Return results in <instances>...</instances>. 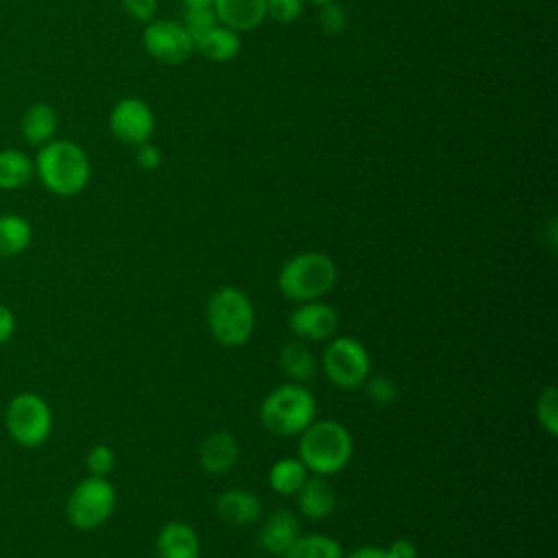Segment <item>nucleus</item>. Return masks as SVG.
Instances as JSON below:
<instances>
[{
    "label": "nucleus",
    "mask_w": 558,
    "mask_h": 558,
    "mask_svg": "<svg viewBox=\"0 0 558 558\" xmlns=\"http://www.w3.org/2000/svg\"><path fill=\"white\" fill-rule=\"evenodd\" d=\"M33 166L41 185L61 198L81 194L92 179L89 155L81 144L72 140L54 137L39 146Z\"/></svg>",
    "instance_id": "obj_1"
},
{
    "label": "nucleus",
    "mask_w": 558,
    "mask_h": 558,
    "mask_svg": "<svg viewBox=\"0 0 558 558\" xmlns=\"http://www.w3.org/2000/svg\"><path fill=\"white\" fill-rule=\"evenodd\" d=\"M353 456V438L349 429L333 418L312 421L299 434V460L314 475H336L340 473Z\"/></svg>",
    "instance_id": "obj_2"
},
{
    "label": "nucleus",
    "mask_w": 558,
    "mask_h": 558,
    "mask_svg": "<svg viewBox=\"0 0 558 558\" xmlns=\"http://www.w3.org/2000/svg\"><path fill=\"white\" fill-rule=\"evenodd\" d=\"M205 320L214 340L227 349L242 347L251 340L255 329V310L251 299L233 288H218L205 307Z\"/></svg>",
    "instance_id": "obj_3"
},
{
    "label": "nucleus",
    "mask_w": 558,
    "mask_h": 558,
    "mask_svg": "<svg viewBox=\"0 0 558 558\" xmlns=\"http://www.w3.org/2000/svg\"><path fill=\"white\" fill-rule=\"evenodd\" d=\"M316 418L314 395L296 381L275 386L259 405V421L266 432L290 438L299 436Z\"/></svg>",
    "instance_id": "obj_4"
},
{
    "label": "nucleus",
    "mask_w": 558,
    "mask_h": 558,
    "mask_svg": "<svg viewBox=\"0 0 558 558\" xmlns=\"http://www.w3.org/2000/svg\"><path fill=\"white\" fill-rule=\"evenodd\" d=\"M338 279L336 262L318 251H305L290 257L277 275L279 292L296 303L318 301L325 296Z\"/></svg>",
    "instance_id": "obj_5"
},
{
    "label": "nucleus",
    "mask_w": 558,
    "mask_h": 558,
    "mask_svg": "<svg viewBox=\"0 0 558 558\" xmlns=\"http://www.w3.org/2000/svg\"><path fill=\"white\" fill-rule=\"evenodd\" d=\"M4 427L17 445L35 449L50 438L52 410L37 392H17L4 410Z\"/></svg>",
    "instance_id": "obj_6"
},
{
    "label": "nucleus",
    "mask_w": 558,
    "mask_h": 558,
    "mask_svg": "<svg viewBox=\"0 0 558 558\" xmlns=\"http://www.w3.org/2000/svg\"><path fill=\"white\" fill-rule=\"evenodd\" d=\"M116 508V488L107 477L87 475L68 495L65 517L76 530L100 527Z\"/></svg>",
    "instance_id": "obj_7"
},
{
    "label": "nucleus",
    "mask_w": 558,
    "mask_h": 558,
    "mask_svg": "<svg viewBox=\"0 0 558 558\" xmlns=\"http://www.w3.org/2000/svg\"><path fill=\"white\" fill-rule=\"evenodd\" d=\"M323 373L325 377L342 390L360 388L371 375V355L366 347L349 336H333L327 340L323 351Z\"/></svg>",
    "instance_id": "obj_8"
},
{
    "label": "nucleus",
    "mask_w": 558,
    "mask_h": 558,
    "mask_svg": "<svg viewBox=\"0 0 558 558\" xmlns=\"http://www.w3.org/2000/svg\"><path fill=\"white\" fill-rule=\"evenodd\" d=\"M142 44L148 57L163 65H181L196 52L194 39L190 37L185 26L170 17L150 20L144 26Z\"/></svg>",
    "instance_id": "obj_9"
},
{
    "label": "nucleus",
    "mask_w": 558,
    "mask_h": 558,
    "mask_svg": "<svg viewBox=\"0 0 558 558\" xmlns=\"http://www.w3.org/2000/svg\"><path fill=\"white\" fill-rule=\"evenodd\" d=\"M111 135L126 146H140L153 137L155 113L150 105L137 96L120 98L109 111Z\"/></svg>",
    "instance_id": "obj_10"
},
{
    "label": "nucleus",
    "mask_w": 558,
    "mask_h": 558,
    "mask_svg": "<svg viewBox=\"0 0 558 558\" xmlns=\"http://www.w3.org/2000/svg\"><path fill=\"white\" fill-rule=\"evenodd\" d=\"M290 331L299 340H310V342H327L329 338L336 336L338 329V314L331 305L318 301H305L299 303L288 318Z\"/></svg>",
    "instance_id": "obj_11"
},
{
    "label": "nucleus",
    "mask_w": 558,
    "mask_h": 558,
    "mask_svg": "<svg viewBox=\"0 0 558 558\" xmlns=\"http://www.w3.org/2000/svg\"><path fill=\"white\" fill-rule=\"evenodd\" d=\"M301 523L296 514L288 508H279L266 517L257 534L259 547L270 556H283L288 547L299 538Z\"/></svg>",
    "instance_id": "obj_12"
},
{
    "label": "nucleus",
    "mask_w": 558,
    "mask_h": 558,
    "mask_svg": "<svg viewBox=\"0 0 558 558\" xmlns=\"http://www.w3.org/2000/svg\"><path fill=\"white\" fill-rule=\"evenodd\" d=\"M157 558H198L201 543L194 527L185 521H168L155 538Z\"/></svg>",
    "instance_id": "obj_13"
},
{
    "label": "nucleus",
    "mask_w": 558,
    "mask_h": 558,
    "mask_svg": "<svg viewBox=\"0 0 558 558\" xmlns=\"http://www.w3.org/2000/svg\"><path fill=\"white\" fill-rule=\"evenodd\" d=\"M296 508L305 519L323 521L336 510V490L323 475H307L303 486L296 490Z\"/></svg>",
    "instance_id": "obj_14"
},
{
    "label": "nucleus",
    "mask_w": 558,
    "mask_h": 558,
    "mask_svg": "<svg viewBox=\"0 0 558 558\" xmlns=\"http://www.w3.org/2000/svg\"><path fill=\"white\" fill-rule=\"evenodd\" d=\"M218 22L235 33L255 31L266 20V0H214Z\"/></svg>",
    "instance_id": "obj_15"
},
{
    "label": "nucleus",
    "mask_w": 558,
    "mask_h": 558,
    "mask_svg": "<svg viewBox=\"0 0 558 558\" xmlns=\"http://www.w3.org/2000/svg\"><path fill=\"white\" fill-rule=\"evenodd\" d=\"M216 514L229 525H251L262 517V501L246 488H227L216 499Z\"/></svg>",
    "instance_id": "obj_16"
},
{
    "label": "nucleus",
    "mask_w": 558,
    "mask_h": 558,
    "mask_svg": "<svg viewBox=\"0 0 558 558\" xmlns=\"http://www.w3.org/2000/svg\"><path fill=\"white\" fill-rule=\"evenodd\" d=\"M240 447L238 440L229 432H211L203 438L198 447V462L205 473L220 475L233 469L238 462Z\"/></svg>",
    "instance_id": "obj_17"
},
{
    "label": "nucleus",
    "mask_w": 558,
    "mask_h": 558,
    "mask_svg": "<svg viewBox=\"0 0 558 558\" xmlns=\"http://www.w3.org/2000/svg\"><path fill=\"white\" fill-rule=\"evenodd\" d=\"M57 129H59V116L48 102L31 105L20 118V133L24 142L37 148L54 140Z\"/></svg>",
    "instance_id": "obj_18"
},
{
    "label": "nucleus",
    "mask_w": 558,
    "mask_h": 558,
    "mask_svg": "<svg viewBox=\"0 0 558 558\" xmlns=\"http://www.w3.org/2000/svg\"><path fill=\"white\" fill-rule=\"evenodd\" d=\"M240 48H242L240 33L222 26L220 22L209 33H205L201 39L194 41V50L198 54H203L205 59L216 61V63H225V61L235 59Z\"/></svg>",
    "instance_id": "obj_19"
},
{
    "label": "nucleus",
    "mask_w": 558,
    "mask_h": 558,
    "mask_svg": "<svg viewBox=\"0 0 558 558\" xmlns=\"http://www.w3.org/2000/svg\"><path fill=\"white\" fill-rule=\"evenodd\" d=\"M35 177L33 159L20 148L0 150V190L15 192L31 183Z\"/></svg>",
    "instance_id": "obj_20"
},
{
    "label": "nucleus",
    "mask_w": 558,
    "mask_h": 558,
    "mask_svg": "<svg viewBox=\"0 0 558 558\" xmlns=\"http://www.w3.org/2000/svg\"><path fill=\"white\" fill-rule=\"evenodd\" d=\"M279 366L290 381L305 384L316 375V360L303 340H288L279 351Z\"/></svg>",
    "instance_id": "obj_21"
},
{
    "label": "nucleus",
    "mask_w": 558,
    "mask_h": 558,
    "mask_svg": "<svg viewBox=\"0 0 558 558\" xmlns=\"http://www.w3.org/2000/svg\"><path fill=\"white\" fill-rule=\"evenodd\" d=\"M33 240L31 222L20 214H0V257H15Z\"/></svg>",
    "instance_id": "obj_22"
},
{
    "label": "nucleus",
    "mask_w": 558,
    "mask_h": 558,
    "mask_svg": "<svg viewBox=\"0 0 558 558\" xmlns=\"http://www.w3.org/2000/svg\"><path fill=\"white\" fill-rule=\"evenodd\" d=\"M307 475H310V471L303 466V462L299 458L288 456V458H279L270 466L268 484L275 493H279L283 497H292L303 486Z\"/></svg>",
    "instance_id": "obj_23"
},
{
    "label": "nucleus",
    "mask_w": 558,
    "mask_h": 558,
    "mask_svg": "<svg viewBox=\"0 0 558 558\" xmlns=\"http://www.w3.org/2000/svg\"><path fill=\"white\" fill-rule=\"evenodd\" d=\"M342 545L327 534H299L281 558H342Z\"/></svg>",
    "instance_id": "obj_24"
},
{
    "label": "nucleus",
    "mask_w": 558,
    "mask_h": 558,
    "mask_svg": "<svg viewBox=\"0 0 558 558\" xmlns=\"http://www.w3.org/2000/svg\"><path fill=\"white\" fill-rule=\"evenodd\" d=\"M536 421L551 438L558 436V399L556 386H545L536 399Z\"/></svg>",
    "instance_id": "obj_25"
},
{
    "label": "nucleus",
    "mask_w": 558,
    "mask_h": 558,
    "mask_svg": "<svg viewBox=\"0 0 558 558\" xmlns=\"http://www.w3.org/2000/svg\"><path fill=\"white\" fill-rule=\"evenodd\" d=\"M181 24L190 33V37L196 41L218 24V17L214 9H185Z\"/></svg>",
    "instance_id": "obj_26"
},
{
    "label": "nucleus",
    "mask_w": 558,
    "mask_h": 558,
    "mask_svg": "<svg viewBox=\"0 0 558 558\" xmlns=\"http://www.w3.org/2000/svg\"><path fill=\"white\" fill-rule=\"evenodd\" d=\"M85 466L89 475L107 477L116 466V453L109 445H94L85 456Z\"/></svg>",
    "instance_id": "obj_27"
},
{
    "label": "nucleus",
    "mask_w": 558,
    "mask_h": 558,
    "mask_svg": "<svg viewBox=\"0 0 558 558\" xmlns=\"http://www.w3.org/2000/svg\"><path fill=\"white\" fill-rule=\"evenodd\" d=\"M305 0H266V17L279 24H292L301 17Z\"/></svg>",
    "instance_id": "obj_28"
},
{
    "label": "nucleus",
    "mask_w": 558,
    "mask_h": 558,
    "mask_svg": "<svg viewBox=\"0 0 558 558\" xmlns=\"http://www.w3.org/2000/svg\"><path fill=\"white\" fill-rule=\"evenodd\" d=\"M362 386L366 388L368 399L377 405H388L397 399V386L388 377H371L368 375Z\"/></svg>",
    "instance_id": "obj_29"
},
{
    "label": "nucleus",
    "mask_w": 558,
    "mask_h": 558,
    "mask_svg": "<svg viewBox=\"0 0 558 558\" xmlns=\"http://www.w3.org/2000/svg\"><path fill=\"white\" fill-rule=\"evenodd\" d=\"M318 24L323 28V33L327 35H338L344 31L347 26V17H344V9L338 2H329L320 7L318 13Z\"/></svg>",
    "instance_id": "obj_30"
},
{
    "label": "nucleus",
    "mask_w": 558,
    "mask_h": 558,
    "mask_svg": "<svg viewBox=\"0 0 558 558\" xmlns=\"http://www.w3.org/2000/svg\"><path fill=\"white\" fill-rule=\"evenodd\" d=\"M120 4L131 20L142 22V24H148L150 20H155L157 9H159L157 0H120Z\"/></svg>",
    "instance_id": "obj_31"
},
{
    "label": "nucleus",
    "mask_w": 558,
    "mask_h": 558,
    "mask_svg": "<svg viewBox=\"0 0 558 558\" xmlns=\"http://www.w3.org/2000/svg\"><path fill=\"white\" fill-rule=\"evenodd\" d=\"M135 163L142 168V170H155L159 168L161 163V150L159 146H155L150 140L135 146Z\"/></svg>",
    "instance_id": "obj_32"
},
{
    "label": "nucleus",
    "mask_w": 558,
    "mask_h": 558,
    "mask_svg": "<svg viewBox=\"0 0 558 558\" xmlns=\"http://www.w3.org/2000/svg\"><path fill=\"white\" fill-rule=\"evenodd\" d=\"M386 549L388 558H418V549L410 538H395Z\"/></svg>",
    "instance_id": "obj_33"
},
{
    "label": "nucleus",
    "mask_w": 558,
    "mask_h": 558,
    "mask_svg": "<svg viewBox=\"0 0 558 558\" xmlns=\"http://www.w3.org/2000/svg\"><path fill=\"white\" fill-rule=\"evenodd\" d=\"M13 331H15V314L11 312L9 305L0 301V347L11 340Z\"/></svg>",
    "instance_id": "obj_34"
},
{
    "label": "nucleus",
    "mask_w": 558,
    "mask_h": 558,
    "mask_svg": "<svg viewBox=\"0 0 558 558\" xmlns=\"http://www.w3.org/2000/svg\"><path fill=\"white\" fill-rule=\"evenodd\" d=\"M342 558H388L386 556V549L384 547H377V545H360L355 549H351L347 556Z\"/></svg>",
    "instance_id": "obj_35"
},
{
    "label": "nucleus",
    "mask_w": 558,
    "mask_h": 558,
    "mask_svg": "<svg viewBox=\"0 0 558 558\" xmlns=\"http://www.w3.org/2000/svg\"><path fill=\"white\" fill-rule=\"evenodd\" d=\"M183 9H211L214 0H181Z\"/></svg>",
    "instance_id": "obj_36"
},
{
    "label": "nucleus",
    "mask_w": 558,
    "mask_h": 558,
    "mask_svg": "<svg viewBox=\"0 0 558 558\" xmlns=\"http://www.w3.org/2000/svg\"><path fill=\"white\" fill-rule=\"evenodd\" d=\"M305 2H312L316 7H323V4H329V2H336V0H305Z\"/></svg>",
    "instance_id": "obj_37"
}]
</instances>
